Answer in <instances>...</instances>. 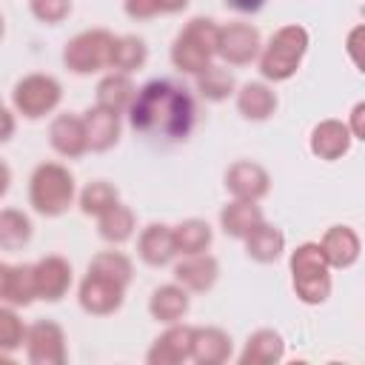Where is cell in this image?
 <instances>
[{
    "label": "cell",
    "instance_id": "cell-26",
    "mask_svg": "<svg viewBox=\"0 0 365 365\" xmlns=\"http://www.w3.org/2000/svg\"><path fill=\"white\" fill-rule=\"evenodd\" d=\"M262 222V211L257 202L251 200H231L222 211H220V228L234 237V240H245V234Z\"/></svg>",
    "mask_w": 365,
    "mask_h": 365
},
{
    "label": "cell",
    "instance_id": "cell-8",
    "mask_svg": "<svg viewBox=\"0 0 365 365\" xmlns=\"http://www.w3.org/2000/svg\"><path fill=\"white\" fill-rule=\"evenodd\" d=\"M23 345H26V359L31 365H63L68 356L66 334L51 319H37L34 325H29Z\"/></svg>",
    "mask_w": 365,
    "mask_h": 365
},
{
    "label": "cell",
    "instance_id": "cell-2",
    "mask_svg": "<svg viewBox=\"0 0 365 365\" xmlns=\"http://www.w3.org/2000/svg\"><path fill=\"white\" fill-rule=\"evenodd\" d=\"M308 51V31L297 23L282 26L271 34L268 46L259 48V74L271 83H285L297 74Z\"/></svg>",
    "mask_w": 365,
    "mask_h": 365
},
{
    "label": "cell",
    "instance_id": "cell-16",
    "mask_svg": "<svg viewBox=\"0 0 365 365\" xmlns=\"http://www.w3.org/2000/svg\"><path fill=\"white\" fill-rule=\"evenodd\" d=\"M137 257H140L145 265H151V268L168 265V262L177 257L171 228L163 225V222L145 225V228L140 231V237H137Z\"/></svg>",
    "mask_w": 365,
    "mask_h": 365
},
{
    "label": "cell",
    "instance_id": "cell-30",
    "mask_svg": "<svg viewBox=\"0 0 365 365\" xmlns=\"http://www.w3.org/2000/svg\"><path fill=\"white\" fill-rule=\"evenodd\" d=\"M31 242V220L20 208H0V251H20Z\"/></svg>",
    "mask_w": 365,
    "mask_h": 365
},
{
    "label": "cell",
    "instance_id": "cell-19",
    "mask_svg": "<svg viewBox=\"0 0 365 365\" xmlns=\"http://www.w3.org/2000/svg\"><path fill=\"white\" fill-rule=\"evenodd\" d=\"M231 356V336L222 328L205 325L191 331V359L197 365H222Z\"/></svg>",
    "mask_w": 365,
    "mask_h": 365
},
{
    "label": "cell",
    "instance_id": "cell-31",
    "mask_svg": "<svg viewBox=\"0 0 365 365\" xmlns=\"http://www.w3.org/2000/svg\"><path fill=\"white\" fill-rule=\"evenodd\" d=\"M197 77V91L208 100V103H222V100H228L231 94H234V88H237V80H234V74L225 68V66H205L200 74H194Z\"/></svg>",
    "mask_w": 365,
    "mask_h": 365
},
{
    "label": "cell",
    "instance_id": "cell-18",
    "mask_svg": "<svg viewBox=\"0 0 365 365\" xmlns=\"http://www.w3.org/2000/svg\"><path fill=\"white\" fill-rule=\"evenodd\" d=\"M351 140L354 137H351V131H348L345 123H339V120H322L311 131V151H314V157L334 163V160H339V157L348 154Z\"/></svg>",
    "mask_w": 365,
    "mask_h": 365
},
{
    "label": "cell",
    "instance_id": "cell-42",
    "mask_svg": "<svg viewBox=\"0 0 365 365\" xmlns=\"http://www.w3.org/2000/svg\"><path fill=\"white\" fill-rule=\"evenodd\" d=\"M9 279H11V265L0 262V302H6L9 297Z\"/></svg>",
    "mask_w": 365,
    "mask_h": 365
},
{
    "label": "cell",
    "instance_id": "cell-27",
    "mask_svg": "<svg viewBox=\"0 0 365 365\" xmlns=\"http://www.w3.org/2000/svg\"><path fill=\"white\" fill-rule=\"evenodd\" d=\"M134 228H137V220H134V211L123 202L111 205L106 214L97 217V234L111 242V245H123L134 237Z\"/></svg>",
    "mask_w": 365,
    "mask_h": 365
},
{
    "label": "cell",
    "instance_id": "cell-5",
    "mask_svg": "<svg viewBox=\"0 0 365 365\" xmlns=\"http://www.w3.org/2000/svg\"><path fill=\"white\" fill-rule=\"evenodd\" d=\"M217 40H220V26L205 17H194L171 46L174 68L185 74H200L205 66H211V57H217Z\"/></svg>",
    "mask_w": 365,
    "mask_h": 365
},
{
    "label": "cell",
    "instance_id": "cell-9",
    "mask_svg": "<svg viewBox=\"0 0 365 365\" xmlns=\"http://www.w3.org/2000/svg\"><path fill=\"white\" fill-rule=\"evenodd\" d=\"M262 40L257 26L251 23H228L220 26V40H217V57H222L228 66H248L251 60L259 57Z\"/></svg>",
    "mask_w": 365,
    "mask_h": 365
},
{
    "label": "cell",
    "instance_id": "cell-25",
    "mask_svg": "<svg viewBox=\"0 0 365 365\" xmlns=\"http://www.w3.org/2000/svg\"><path fill=\"white\" fill-rule=\"evenodd\" d=\"M134 94H137V86L131 83V77L128 74H120V71H111L97 86V106L100 108H108L114 114H123V111H128Z\"/></svg>",
    "mask_w": 365,
    "mask_h": 365
},
{
    "label": "cell",
    "instance_id": "cell-21",
    "mask_svg": "<svg viewBox=\"0 0 365 365\" xmlns=\"http://www.w3.org/2000/svg\"><path fill=\"white\" fill-rule=\"evenodd\" d=\"M83 125H86V140L91 151H108L120 140V114L108 108H100V106L88 108L83 114Z\"/></svg>",
    "mask_w": 365,
    "mask_h": 365
},
{
    "label": "cell",
    "instance_id": "cell-20",
    "mask_svg": "<svg viewBox=\"0 0 365 365\" xmlns=\"http://www.w3.org/2000/svg\"><path fill=\"white\" fill-rule=\"evenodd\" d=\"M188 291L177 282H168V285H160L151 299H148V314L163 322V325H174V322H182V317L188 314Z\"/></svg>",
    "mask_w": 365,
    "mask_h": 365
},
{
    "label": "cell",
    "instance_id": "cell-15",
    "mask_svg": "<svg viewBox=\"0 0 365 365\" xmlns=\"http://www.w3.org/2000/svg\"><path fill=\"white\" fill-rule=\"evenodd\" d=\"M48 143L51 148L66 157V160H77L88 151V140H86V125L83 117L77 114H57L48 125Z\"/></svg>",
    "mask_w": 365,
    "mask_h": 365
},
{
    "label": "cell",
    "instance_id": "cell-13",
    "mask_svg": "<svg viewBox=\"0 0 365 365\" xmlns=\"http://www.w3.org/2000/svg\"><path fill=\"white\" fill-rule=\"evenodd\" d=\"M191 325H182V322H174L168 325L157 339L154 345L148 348L145 354V362L148 365H180L185 359H191Z\"/></svg>",
    "mask_w": 365,
    "mask_h": 365
},
{
    "label": "cell",
    "instance_id": "cell-33",
    "mask_svg": "<svg viewBox=\"0 0 365 365\" xmlns=\"http://www.w3.org/2000/svg\"><path fill=\"white\" fill-rule=\"evenodd\" d=\"M80 211L86 214V217H100V214H106L111 205H117L120 202V191L111 185V182H106V180H94V182H88L83 191H80Z\"/></svg>",
    "mask_w": 365,
    "mask_h": 365
},
{
    "label": "cell",
    "instance_id": "cell-22",
    "mask_svg": "<svg viewBox=\"0 0 365 365\" xmlns=\"http://www.w3.org/2000/svg\"><path fill=\"white\" fill-rule=\"evenodd\" d=\"M282 356H285V342H282L279 331L259 328L248 336V342L240 354V362L242 365H271V362H279Z\"/></svg>",
    "mask_w": 365,
    "mask_h": 365
},
{
    "label": "cell",
    "instance_id": "cell-6",
    "mask_svg": "<svg viewBox=\"0 0 365 365\" xmlns=\"http://www.w3.org/2000/svg\"><path fill=\"white\" fill-rule=\"evenodd\" d=\"M114 34L106 29H88L71 37L63 48V63L74 74H94L111 66Z\"/></svg>",
    "mask_w": 365,
    "mask_h": 365
},
{
    "label": "cell",
    "instance_id": "cell-43",
    "mask_svg": "<svg viewBox=\"0 0 365 365\" xmlns=\"http://www.w3.org/2000/svg\"><path fill=\"white\" fill-rule=\"evenodd\" d=\"M188 6V0H160V14H177Z\"/></svg>",
    "mask_w": 365,
    "mask_h": 365
},
{
    "label": "cell",
    "instance_id": "cell-17",
    "mask_svg": "<svg viewBox=\"0 0 365 365\" xmlns=\"http://www.w3.org/2000/svg\"><path fill=\"white\" fill-rule=\"evenodd\" d=\"M319 248H322L331 268H351L359 259L362 242H359V234L351 225H331L325 231Z\"/></svg>",
    "mask_w": 365,
    "mask_h": 365
},
{
    "label": "cell",
    "instance_id": "cell-1",
    "mask_svg": "<svg viewBox=\"0 0 365 365\" xmlns=\"http://www.w3.org/2000/svg\"><path fill=\"white\" fill-rule=\"evenodd\" d=\"M194 100L188 88L171 80H151L137 88L128 106V123L145 140L180 143L194 128Z\"/></svg>",
    "mask_w": 365,
    "mask_h": 365
},
{
    "label": "cell",
    "instance_id": "cell-45",
    "mask_svg": "<svg viewBox=\"0 0 365 365\" xmlns=\"http://www.w3.org/2000/svg\"><path fill=\"white\" fill-rule=\"evenodd\" d=\"M0 37H3V17H0Z\"/></svg>",
    "mask_w": 365,
    "mask_h": 365
},
{
    "label": "cell",
    "instance_id": "cell-12",
    "mask_svg": "<svg viewBox=\"0 0 365 365\" xmlns=\"http://www.w3.org/2000/svg\"><path fill=\"white\" fill-rule=\"evenodd\" d=\"M34 288H37V299L60 302L71 288L68 259L51 254V257H43L40 262H34Z\"/></svg>",
    "mask_w": 365,
    "mask_h": 365
},
{
    "label": "cell",
    "instance_id": "cell-7",
    "mask_svg": "<svg viewBox=\"0 0 365 365\" xmlns=\"http://www.w3.org/2000/svg\"><path fill=\"white\" fill-rule=\"evenodd\" d=\"M63 100V86L51 74H26L11 91V106L26 120H40L51 114Z\"/></svg>",
    "mask_w": 365,
    "mask_h": 365
},
{
    "label": "cell",
    "instance_id": "cell-40",
    "mask_svg": "<svg viewBox=\"0 0 365 365\" xmlns=\"http://www.w3.org/2000/svg\"><path fill=\"white\" fill-rule=\"evenodd\" d=\"M11 134H14V114L0 103V143L11 140Z\"/></svg>",
    "mask_w": 365,
    "mask_h": 365
},
{
    "label": "cell",
    "instance_id": "cell-36",
    "mask_svg": "<svg viewBox=\"0 0 365 365\" xmlns=\"http://www.w3.org/2000/svg\"><path fill=\"white\" fill-rule=\"evenodd\" d=\"M31 14L46 23V26H57L71 14V0H29Z\"/></svg>",
    "mask_w": 365,
    "mask_h": 365
},
{
    "label": "cell",
    "instance_id": "cell-29",
    "mask_svg": "<svg viewBox=\"0 0 365 365\" xmlns=\"http://www.w3.org/2000/svg\"><path fill=\"white\" fill-rule=\"evenodd\" d=\"M171 237H174V248L177 254L188 257V254H202L208 251L211 240H214V231L205 220H182L180 225L171 228Z\"/></svg>",
    "mask_w": 365,
    "mask_h": 365
},
{
    "label": "cell",
    "instance_id": "cell-3",
    "mask_svg": "<svg viewBox=\"0 0 365 365\" xmlns=\"http://www.w3.org/2000/svg\"><path fill=\"white\" fill-rule=\"evenodd\" d=\"M29 202L40 217H60L74 202V177L60 163H40L29 180Z\"/></svg>",
    "mask_w": 365,
    "mask_h": 365
},
{
    "label": "cell",
    "instance_id": "cell-37",
    "mask_svg": "<svg viewBox=\"0 0 365 365\" xmlns=\"http://www.w3.org/2000/svg\"><path fill=\"white\" fill-rule=\"evenodd\" d=\"M123 9L131 20H151L160 14V0H125Z\"/></svg>",
    "mask_w": 365,
    "mask_h": 365
},
{
    "label": "cell",
    "instance_id": "cell-32",
    "mask_svg": "<svg viewBox=\"0 0 365 365\" xmlns=\"http://www.w3.org/2000/svg\"><path fill=\"white\" fill-rule=\"evenodd\" d=\"M88 271L100 274V277H108V279L120 282L123 288H128V282L134 279V265L120 251H100V254H94L91 262H88Z\"/></svg>",
    "mask_w": 365,
    "mask_h": 365
},
{
    "label": "cell",
    "instance_id": "cell-10",
    "mask_svg": "<svg viewBox=\"0 0 365 365\" xmlns=\"http://www.w3.org/2000/svg\"><path fill=\"white\" fill-rule=\"evenodd\" d=\"M123 297H125V288L108 277H100V274H86L80 288H77V299H80V308L86 314H94V317H108L114 314L120 305H123Z\"/></svg>",
    "mask_w": 365,
    "mask_h": 365
},
{
    "label": "cell",
    "instance_id": "cell-11",
    "mask_svg": "<svg viewBox=\"0 0 365 365\" xmlns=\"http://www.w3.org/2000/svg\"><path fill=\"white\" fill-rule=\"evenodd\" d=\"M271 188V177L268 171L259 165V163H251V160H240L234 165H228L225 171V191L234 197V200H262Z\"/></svg>",
    "mask_w": 365,
    "mask_h": 365
},
{
    "label": "cell",
    "instance_id": "cell-28",
    "mask_svg": "<svg viewBox=\"0 0 365 365\" xmlns=\"http://www.w3.org/2000/svg\"><path fill=\"white\" fill-rule=\"evenodd\" d=\"M148 60V46L145 40H140L137 34H123V37H114V48H111V66L114 71L120 74H131V71H140Z\"/></svg>",
    "mask_w": 365,
    "mask_h": 365
},
{
    "label": "cell",
    "instance_id": "cell-35",
    "mask_svg": "<svg viewBox=\"0 0 365 365\" xmlns=\"http://www.w3.org/2000/svg\"><path fill=\"white\" fill-rule=\"evenodd\" d=\"M26 342V325L14 305H0V354H14Z\"/></svg>",
    "mask_w": 365,
    "mask_h": 365
},
{
    "label": "cell",
    "instance_id": "cell-23",
    "mask_svg": "<svg viewBox=\"0 0 365 365\" xmlns=\"http://www.w3.org/2000/svg\"><path fill=\"white\" fill-rule=\"evenodd\" d=\"M285 251V234L265 220L245 234V254L257 262H277Z\"/></svg>",
    "mask_w": 365,
    "mask_h": 365
},
{
    "label": "cell",
    "instance_id": "cell-34",
    "mask_svg": "<svg viewBox=\"0 0 365 365\" xmlns=\"http://www.w3.org/2000/svg\"><path fill=\"white\" fill-rule=\"evenodd\" d=\"M37 299L34 288V265H11V279H9V297L6 302L14 308H26Z\"/></svg>",
    "mask_w": 365,
    "mask_h": 365
},
{
    "label": "cell",
    "instance_id": "cell-24",
    "mask_svg": "<svg viewBox=\"0 0 365 365\" xmlns=\"http://www.w3.org/2000/svg\"><path fill=\"white\" fill-rule=\"evenodd\" d=\"M237 108L245 120L262 123L277 111V94L265 83H242L237 91Z\"/></svg>",
    "mask_w": 365,
    "mask_h": 365
},
{
    "label": "cell",
    "instance_id": "cell-41",
    "mask_svg": "<svg viewBox=\"0 0 365 365\" xmlns=\"http://www.w3.org/2000/svg\"><path fill=\"white\" fill-rule=\"evenodd\" d=\"M228 9H234V11H240V14H254V11H259L262 6H265V0H222Z\"/></svg>",
    "mask_w": 365,
    "mask_h": 365
},
{
    "label": "cell",
    "instance_id": "cell-39",
    "mask_svg": "<svg viewBox=\"0 0 365 365\" xmlns=\"http://www.w3.org/2000/svg\"><path fill=\"white\" fill-rule=\"evenodd\" d=\"M359 40H362V26H354L348 34V54L354 60L356 68H362V54H359Z\"/></svg>",
    "mask_w": 365,
    "mask_h": 365
},
{
    "label": "cell",
    "instance_id": "cell-4",
    "mask_svg": "<svg viewBox=\"0 0 365 365\" xmlns=\"http://www.w3.org/2000/svg\"><path fill=\"white\" fill-rule=\"evenodd\" d=\"M291 282L305 305H322L331 297V265L319 242H302L291 254Z\"/></svg>",
    "mask_w": 365,
    "mask_h": 365
},
{
    "label": "cell",
    "instance_id": "cell-38",
    "mask_svg": "<svg viewBox=\"0 0 365 365\" xmlns=\"http://www.w3.org/2000/svg\"><path fill=\"white\" fill-rule=\"evenodd\" d=\"M362 114H365V103H356V106H354V111H351V125H348V131H351V137H354V140H365Z\"/></svg>",
    "mask_w": 365,
    "mask_h": 365
},
{
    "label": "cell",
    "instance_id": "cell-44",
    "mask_svg": "<svg viewBox=\"0 0 365 365\" xmlns=\"http://www.w3.org/2000/svg\"><path fill=\"white\" fill-rule=\"evenodd\" d=\"M9 185H11V168L0 160V197L9 191Z\"/></svg>",
    "mask_w": 365,
    "mask_h": 365
},
{
    "label": "cell",
    "instance_id": "cell-14",
    "mask_svg": "<svg viewBox=\"0 0 365 365\" xmlns=\"http://www.w3.org/2000/svg\"><path fill=\"white\" fill-rule=\"evenodd\" d=\"M220 277V262L211 254H188L182 262L174 265V282L182 285L188 294H205L214 288Z\"/></svg>",
    "mask_w": 365,
    "mask_h": 365
}]
</instances>
